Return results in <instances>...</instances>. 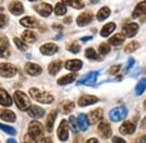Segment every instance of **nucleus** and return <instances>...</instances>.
<instances>
[{
    "label": "nucleus",
    "instance_id": "obj_29",
    "mask_svg": "<svg viewBox=\"0 0 146 143\" xmlns=\"http://www.w3.org/2000/svg\"><path fill=\"white\" fill-rule=\"evenodd\" d=\"M124 42H125V36L123 35V34H120V33L119 34H115L112 37L109 38V44L113 45V46H119Z\"/></svg>",
    "mask_w": 146,
    "mask_h": 143
},
{
    "label": "nucleus",
    "instance_id": "obj_37",
    "mask_svg": "<svg viewBox=\"0 0 146 143\" xmlns=\"http://www.w3.org/2000/svg\"><path fill=\"white\" fill-rule=\"evenodd\" d=\"M86 57H87V59H90V60H98V59H99L97 52H96L94 49H92V47H89V49L86 50Z\"/></svg>",
    "mask_w": 146,
    "mask_h": 143
},
{
    "label": "nucleus",
    "instance_id": "obj_18",
    "mask_svg": "<svg viewBox=\"0 0 146 143\" xmlns=\"http://www.w3.org/2000/svg\"><path fill=\"white\" fill-rule=\"evenodd\" d=\"M0 118L5 122H15L16 121V114L9 109H5L1 108L0 109Z\"/></svg>",
    "mask_w": 146,
    "mask_h": 143
},
{
    "label": "nucleus",
    "instance_id": "obj_24",
    "mask_svg": "<svg viewBox=\"0 0 146 143\" xmlns=\"http://www.w3.org/2000/svg\"><path fill=\"white\" fill-rule=\"evenodd\" d=\"M20 24L25 27H28V28H35L38 27V21L34 17H24L20 19Z\"/></svg>",
    "mask_w": 146,
    "mask_h": 143
},
{
    "label": "nucleus",
    "instance_id": "obj_5",
    "mask_svg": "<svg viewBox=\"0 0 146 143\" xmlns=\"http://www.w3.org/2000/svg\"><path fill=\"white\" fill-rule=\"evenodd\" d=\"M16 68L10 63H0V76L3 78H13L16 74Z\"/></svg>",
    "mask_w": 146,
    "mask_h": 143
},
{
    "label": "nucleus",
    "instance_id": "obj_53",
    "mask_svg": "<svg viewBox=\"0 0 146 143\" xmlns=\"http://www.w3.org/2000/svg\"><path fill=\"white\" fill-rule=\"evenodd\" d=\"M62 2H63L64 5H71L72 0H62Z\"/></svg>",
    "mask_w": 146,
    "mask_h": 143
},
{
    "label": "nucleus",
    "instance_id": "obj_6",
    "mask_svg": "<svg viewBox=\"0 0 146 143\" xmlns=\"http://www.w3.org/2000/svg\"><path fill=\"white\" fill-rule=\"evenodd\" d=\"M57 138L60 141H66L69 139V123L63 120L61 121L58 128H57Z\"/></svg>",
    "mask_w": 146,
    "mask_h": 143
},
{
    "label": "nucleus",
    "instance_id": "obj_30",
    "mask_svg": "<svg viewBox=\"0 0 146 143\" xmlns=\"http://www.w3.org/2000/svg\"><path fill=\"white\" fill-rule=\"evenodd\" d=\"M78 124H79V128H81L82 131H87L89 127V122H88V117L84 114H80L78 116Z\"/></svg>",
    "mask_w": 146,
    "mask_h": 143
},
{
    "label": "nucleus",
    "instance_id": "obj_50",
    "mask_svg": "<svg viewBox=\"0 0 146 143\" xmlns=\"http://www.w3.org/2000/svg\"><path fill=\"white\" fill-rule=\"evenodd\" d=\"M73 143H83V139H82L81 136H76V138L74 139Z\"/></svg>",
    "mask_w": 146,
    "mask_h": 143
},
{
    "label": "nucleus",
    "instance_id": "obj_17",
    "mask_svg": "<svg viewBox=\"0 0 146 143\" xmlns=\"http://www.w3.org/2000/svg\"><path fill=\"white\" fill-rule=\"evenodd\" d=\"M123 32L127 37H133L137 34L138 32V25L136 23H130L123 27Z\"/></svg>",
    "mask_w": 146,
    "mask_h": 143
},
{
    "label": "nucleus",
    "instance_id": "obj_42",
    "mask_svg": "<svg viewBox=\"0 0 146 143\" xmlns=\"http://www.w3.org/2000/svg\"><path fill=\"white\" fill-rule=\"evenodd\" d=\"M10 55V51L6 46H0V57H8Z\"/></svg>",
    "mask_w": 146,
    "mask_h": 143
},
{
    "label": "nucleus",
    "instance_id": "obj_39",
    "mask_svg": "<svg viewBox=\"0 0 146 143\" xmlns=\"http://www.w3.org/2000/svg\"><path fill=\"white\" fill-rule=\"evenodd\" d=\"M110 52V45L107 43H101L99 45V53L101 55H106Z\"/></svg>",
    "mask_w": 146,
    "mask_h": 143
},
{
    "label": "nucleus",
    "instance_id": "obj_20",
    "mask_svg": "<svg viewBox=\"0 0 146 143\" xmlns=\"http://www.w3.org/2000/svg\"><path fill=\"white\" fill-rule=\"evenodd\" d=\"M11 104H13V98L9 96V94L6 90L0 88V105L8 107Z\"/></svg>",
    "mask_w": 146,
    "mask_h": 143
},
{
    "label": "nucleus",
    "instance_id": "obj_22",
    "mask_svg": "<svg viewBox=\"0 0 146 143\" xmlns=\"http://www.w3.org/2000/svg\"><path fill=\"white\" fill-rule=\"evenodd\" d=\"M65 68L70 71H79L82 68V61L81 60H69L65 62Z\"/></svg>",
    "mask_w": 146,
    "mask_h": 143
},
{
    "label": "nucleus",
    "instance_id": "obj_43",
    "mask_svg": "<svg viewBox=\"0 0 146 143\" xmlns=\"http://www.w3.org/2000/svg\"><path fill=\"white\" fill-rule=\"evenodd\" d=\"M7 24H8V18H7V16L3 15V14H0V28L6 27Z\"/></svg>",
    "mask_w": 146,
    "mask_h": 143
},
{
    "label": "nucleus",
    "instance_id": "obj_35",
    "mask_svg": "<svg viewBox=\"0 0 146 143\" xmlns=\"http://www.w3.org/2000/svg\"><path fill=\"white\" fill-rule=\"evenodd\" d=\"M54 11L57 16L65 15V14H66V6H65L63 2H57V3L55 5Z\"/></svg>",
    "mask_w": 146,
    "mask_h": 143
},
{
    "label": "nucleus",
    "instance_id": "obj_57",
    "mask_svg": "<svg viewBox=\"0 0 146 143\" xmlns=\"http://www.w3.org/2000/svg\"><path fill=\"white\" fill-rule=\"evenodd\" d=\"M98 1H99V0H91L92 3H96V2H98Z\"/></svg>",
    "mask_w": 146,
    "mask_h": 143
},
{
    "label": "nucleus",
    "instance_id": "obj_48",
    "mask_svg": "<svg viewBox=\"0 0 146 143\" xmlns=\"http://www.w3.org/2000/svg\"><path fill=\"white\" fill-rule=\"evenodd\" d=\"M134 62H135V60L133 59V57H129V60H128V65H127V70H129L133 65H134Z\"/></svg>",
    "mask_w": 146,
    "mask_h": 143
},
{
    "label": "nucleus",
    "instance_id": "obj_15",
    "mask_svg": "<svg viewBox=\"0 0 146 143\" xmlns=\"http://www.w3.org/2000/svg\"><path fill=\"white\" fill-rule=\"evenodd\" d=\"M8 9L15 16H19V15H21L24 13V6L19 1H13V2H10Z\"/></svg>",
    "mask_w": 146,
    "mask_h": 143
},
{
    "label": "nucleus",
    "instance_id": "obj_16",
    "mask_svg": "<svg viewBox=\"0 0 146 143\" xmlns=\"http://www.w3.org/2000/svg\"><path fill=\"white\" fill-rule=\"evenodd\" d=\"M135 130H136V125H135L134 123L129 122V121L124 122V123L120 125V127H119V132H120L121 134H126V135L133 134V133L135 132Z\"/></svg>",
    "mask_w": 146,
    "mask_h": 143
},
{
    "label": "nucleus",
    "instance_id": "obj_26",
    "mask_svg": "<svg viewBox=\"0 0 146 143\" xmlns=\"http://www.w3.org/2000/svg\"><path fill=\"white\" fill-rule=\"evenodd\" d=\"M61 68H62V61L56 60V61H53V62H51L48 64L47 69H48V73L51 76H55V74H57V72L61 70Z\"/></svg>",
    "mask_w": 146,
    "mask_h": 143
},
{
    "label": "nucleus",
    "instance_id": "obj_3",
    "mask_svg": "<svg viewBox=\"0 0 146 143\" xmlns=\"http://www.w3.org/2000/svg\"><path fill=\"white\" fill-rule=\"evenodd\" d=\"M43 134H44V128H43V125L39 122L33 121V122L29 123V126H28V135L31 138H33L37 142L39 139L43 138Z\"/></svg>",
    "mask_w": 146,
    "mask_h": 143
},
{
    "label": "nucleus",
    "instance_id": "obj_28",
    "mask_svg": "<svg viewBox=\"0 0 146 143\" xmlns=\"http://www.w3.org/2000/svg\"><path fill=\"white\" fill-rule=\"evenodd\" d=\"M115 29H116V24H115V23H108V24H106V25L101 28L100 35L102 36V37H107V36H109Z\"/></svg>",
    "mask_w": 146,
    "mask_h": 143
},
{
    "label": "nucleus",
    "instance_id": "obj_13",
    "mask_svg": "<svg viewBox=\"0 0 146 143\" xmlns=\"http://www.w3.org/2000/svg\"><path fill=\"white\" fill-rule=\"evenodd\" d=\"M98 131L100 133V135L104 138V139H109L112 134V131H111V127L107 122H101L99 125H98Z\"/></svg>",
    "mask_w": 146,
    "mask_h": 143
},
{
    "label": "nucleus",
    "instance_id": "obj_55",
    "mask_svg": "<svg viewBox=\"0 0 146 143\" xmlns=\"http://www.w3.org/2000/svg\"><path fill=\"white\" fill-rule=\"evenodd\" d=\"M91 38H92L91 36H90V37H82L81 41H82V42H86V41H89V39H91Z\"/></svg>",
    "mask_w": 146,
    "mask_h": 143
},
{
    "label": "nucleus",
    "instance_id": "obj_7",
    "mask_svg": "<svg viewBox=\"0 0 146 143\" xmlns=\"http://www.w3.org/2000/svg\"><path fill=\"white\" fill-rule=\"evenodd\" d=\"M34 9L36 10L40 16H43V17H48V16L52 14L53 7H52L50 3L42 2V3H39V5H36V6L34 7Z\"/></svg>",
    "mask_w": 146,
    "mask_h": 143
},
{
    "label": "nucleus",
    "instance_id": "obj_14",
    "mask_svg": "<svg viewBox=\"0 0 146 143\" xmlns=\"http://www.w3.org/2000/svg\"><path fill=\"white\" fill-rule=\"evenodd\" d=\"M102 117H104V110L101 108H97V109L90 112V114H89V122L91 124H97V123H99L102 120Z\"/></svg>",
    "mask_w": 146,
    "mask_h": 143
},
{
    "label": "nucleus",
    "instance_id": "obj_52",
    "mask_svg": "<svg viewBox=\"0 0 146 143\" xmlns=\"http://www.w3.org/2000/svg\"><path fill=\"white\" fill-rule=\"evenodd\" d=\"M87 143H99V141H98L96 138H91V139H89V140L87 141Z\"/></svg>",
    "mask_w": 146,
    "mask_h": 143
},
{
    "label": "nucleus",
    "instance_id": "obj_45",
    "mask_svg": "<svg viewBox=\"0 0 146 143\" xmlns=\"http://www.w3.org/2000/svg\"><path fill=\"white\" fill-rule=\"evenodd\" d=\"M0 44H1V46H6V47H8L9 42H8V39H7L6 36H1V37H0Z\"/></svg>",
    "mask_w": 146,
    "mask_h": 143
},
{
    "label": "nucleus",
    "instance_id": "obj_47",
    "mask_svg": "<svg viewBox=\"0 0 146 143\" xmlns=\"http://www.w3.org/2000/svg\"><path fill=\"white\" fill-rule=\"evenodd\" d=\"M135 143H146V135H142L135 140Z\"/></svg>",
    "mask_w": 146,
    "mask_h": 143
},
{
    "label": "nucleus",
    "instance_id": "obj_44",
    "mask_svg": "<svg viewBox=\"0 0 146 143\" xmlns=\"http://www.w3.org/2000/svg\"><path fill=\"white\" fill-rule=\"evenodd\" d=\"M119 70H120V65H119V64H117V65H112V67L109 69V73L110 74H116Z\"/></svg>",
    "mask_w": 146,
    "mask_h": 143
},
{
    "label": "nucleus",
    "instance_id": "obj_12",
    "mask_svg": "<svg viewBox=\"0 0 146 143\" xmlns=\"http://www.w3.org/2000/svg\"><path fill=\"white\" fill-rule=\"evenodd\" d=\"M25 71H26L27 74L35 77V76H38V74L42 73V67L36 64V63L28 62V63H26V65H25Z\"/></svg>",
    "mask_w": 146,
    "mask_h": 143
},
{
    "label": "nucleus",
    "instance_id": "obj_9",
    "mask_svg": "<svg viewBox=\"0 0 146 143\" xmlns=\"http://www.w3.org/2000/svg\"><path fill=\"white\" fill-rule=\"evenodd\" d=\"M39 51L44 55H53L58 51V46L54 43H45L39 47Z\"/></svg>",
    "mask_w": 146,
    "mask_h": 143
},
{
    "label": "nucleus",
    "instance_id": "obj_56",
    "mask_svg": "<svg viewBox=\"0 0 146 143\" xmlns=\"http://www.w3.org/2000/svg\"><path fill=\"white\" fill-rule=\"evenodd\" d=\"M7 143H17V142H16V140H14V139H8V140H7Z\"/></svg>",
    "mask_w": 146,
    "mask_h": 143
},
{
    "label": "nucleus",
    "instance_id": "obj_4",
    "mask_svg": "<svg viewBox=\"0 0 146 143\" xmlns=\"http://www.w3.org/2000/svg\"><path fill=\"white\" fill-rule=\"evenodd\" d=\"M127 109L125 107H116L111 109L109 113V118L112 122H120L127 116Z\"/></svg>",
    "mask_w": 146,
    "mask_h": 143
},
{
    "label": "nucleus",
    "instance_id": "obj_49",
    "mask_svg": "<svg viewBox=\"0 0 146 143\" xmlns=\"http://www.w3.org/2000/svg\"><path fill=\"white\" fill-rule=\"evenodd\" d=\"M40 143H53V141H52L51 138H43Z\"/></svg>",
    "mask_w": 146,
    "mask_h": 143
},
{
    "label": "nucleus",
    "instance_id": "obj_19",
    "mask_svg": "<svg viewBox=\"0 0 146 143\" xmlns=\"http://www.w3.org/2000/svg\"><path fill=\"white\" fill-rule=\"evenodd\" d=\"M27 114H28V116H31L33 118H40L44 116L45 110L42 107H38V106H31L29 109L27 110Z\"/></svg>",
    "mask_w": 146,
    "mask_h": 143
},
{
    "label": "nucleus",
    "instance_id": "obj_11",
    "mask_svg": "<svg viewBox=\"0 0 146 143\" xmlns=\"http://www.w3.org/2000/svg\"><path fill=\"white\" fill-rule=\"evenodd\" d=\"M93 19V15L90 11H84L81 15H79V17L76 18V24L79 26H86L88 24H90Z\"/></svg>",
    "mask_w": 146,
    "mask_h": 143
},
{
    "label": "nucleus",
    "instance_id": "obj_51",
    "mask_svg": "<svg viewBox=\"0 0 146 143\" xmlns=\"http://www.w3.org/2000/svg\"><path fill=\"white\" fill-rule=\"evenodd\" d=\"M141 127H142L143 130H145L146 128V116L142 120V122H141Z\"/></svg>",
    "mask_w": 146,
    "mask_h": 143
},
{
    "label": "nucleus",
    "instance_id": "obj_61",
    "mask_svg": "<svg viewBox=\"0 0 146 143\" xmlns=\"http://www.w3.org/2000/svg\"><path fill=\"white\" fill-rule=\"evenodd\" d=\"M24 143H26V142H24Z\"/></svg>",
    "mask_w": 146,
    "mask_h": 143
},
{
    "label": "nucleus",
    "instance_id": "obj_60",
    "mask_svg": "<svg viewBox=\"0 0 146 143\" xmlns=\"http://www.w3.org/2000/svg\"><path fill=\"white\" fill-rule=\"evenodd\" d=\"M29 1H36V0H29Z\"/></svg>",
    "mask_w": 146,
    "mask_h": 143
},
{
    "label": "nucleus",
    "instance_id": "obj_31",
    "mask_svg": "<svg viewBox=\"0 0 146 143\" xmlns=\"http://www.w3.org/2000/svg\"><path fill=\"white\" fill-rule=\"evenodd\" d=\"M110 15V9L108 7H102L98 13H97V19L99 20V21H102V20H105V19H107V18L109 17Z\"/></svg>",
    "mask_w": 146,
    "mask_h": 143
},
{
    "label": "nucleus",
    "instance_id": "obj_2",
    "mask_svg": "<svg viewBox=\"0 0 146 143\" xmlns=\"http://www.w3.org/2000/svg\"><path fill=\"white\" fill-rule=\"evenodd\" d=\"M14 100L20 110H28L31 107V99L23 91L17 90L14 94Z\"/></svg>",
    "mask_w": 146,
    "mask_h": 143
},
{
    "label": "nucleus",
    "instance_id": "obj_54",
    "mask_svg": "<svg viewBox=\"0 0 146 143\" xmlns=\"http://www.w3.org/2000/svg\"><path fill=\"white\" fill-rule=\"evenodd\" d=\"M72 21V19H71V17H68V18H64V23H71Z\"/></svg>",
    "mask_w": 146,
    "mask_h": 143
},
{
    "label": "nucleus",
    "instance_id": "obj_58",
    "mask_svg": "<svg viewBox=\"0 0 146 143\" xmlns=\"http://www.w3.org/2000/svg\"><path fill=\"white\" fill-rule=\"evenodd\" d=\"M144 107H145V109H146V99H145V102H144Z\"/></svg>",
    "mask_w": 146,
    "mask_h": 143
},
{
    "label": "nucleus",
    "instance_id": "obj_38",
    "mask_svg": "<svg viewBox=\"0 0 146 143\" xmlns=\"http://www.w3.org/2000/svg\"><path fill=\"white\" fill-rule=\"evenodd\" d=\"M14 42H15L16 46L18 47L20 51H23V52L27 51V49H28L27 44H25V42H23V41H21L20 38H18V37H15V38H14Z\"/></svg>",
    "mask_w": 146,
    "mask_h": 143
},
{
    "label": "nucleus",
    "instance_id": "obj_46",
    "mask_svg": "<svg viewBox=\"0 0 146 143\" xmlns=\"http://www.w3.org/2000/svg\"><path fill=\"white\" fill-rule=\"evenodd\" d=\"M112 143H126V141L119 136H113L112 138Z\"/></svg>",
    "mask_w": 146,
    "mask_h": 143
},
{
    "label": "nucleus",
    "instance_id": "obj_34",
    "mask_svg": "<svg viewBox=\"0 0 146 143\" xmlns=\"http://www.w3.org/2000/svg\"><path fill=\"white\" fill-rule=\"evenodd\" d=\"M146 89V79H142V80H139V82L136 85V87H135V94L137 95V96H141Z\"/></svg>",
    "mask_w": 146,
    "mask_h": 143
},
{
    "label": "nucleus",
    "instance_id": "obj_21",
    "mask_svg": "<svg viewBox=\"0 0 146 143\" xmlns=\"http://www.w3.org/2000/svg\"><path fill=\"white\" fill-rule=\"evenodd\" d=\"M144 14H146V0L137 3V6L135 7V9L133 11V18H138L143 16Z\"/></svg>",
    "mask_w": 146,
    "mask_h": 143
},
{
    "label": "nucleus",
    "instance_id": "obj_59",
    "mask_svg": "<svg viewBox=\"0 0 146 143\" xmlns=\"http://www.w3.org/2000/svg\"><path fill=\"white\" fill-rule=\"evenodd\" d=\"M2 1H3V0H0V3H1V2H2Z\"/></svg>",
    "mask_w": 146,
    "mask_h": 143
},
{
    "label": "nucleus",
    "instance_id": "obj_1",
    "mask_svg": "<svg viewBox=\"0 0 146 143\" xmlns=\"http://www.w3.org/2000/svg\"><path fill=\"white\" fill-rule=\"evenodd\" d=\"M29 95L36 102L42 103V104H51V103L54 102L53 95H51L47 91H42V90H39L38 88H31L29 89Z\"/></svg>",
    "mask_w": 146,
    "mask_h": 143
},
{
    "label": "nucleus",
    "instance_id": "obj_32",
    "mask_svg": "<svg viewBox=\"0 0 146 143\" xmlns=\"http://www.w3.org/2000/svg\"><path fill=\"white\" fill-rule=\"evenodd\" d=\"M21 37H23V39H24L25 42H27V43H34V42L36 41V35H35V33L32 32V31H25V32L21 34Z\"/></svg>",
    "mask_w": 146,
    "mask_h": 143
},
{
    "label": "nucleus",
    "instance_id": "obj_8",
    "mask_svg": "<svg viewBox=\"0 0 146 143\" xmlns=\"http://www.w3.org/2000/svg\"><path fill=\"white\" fill-rule=\"evenodd\" d=\"M99 99L96 97V96H91V95H84L82 97L79 98L78 100V105L80 107H86V106H89V105H93L98 102Z\"/></svg>",
    "mask_w": 146,
    "mask_h": 143
},
{
    "label": "nucleus",
    "instance_id": "obj_41",
    "mask_svg": "<svg viewBox=\"0 0 146 143\" xmlns=\"http://www.w3.org/2000/svg\"><path fill=\"white\" fill-rule=\"evenodd\" d=\"M68 50L73 54H76L80 52V50H81V46H80V44H78V43H72V44H70L69 46H68Z\"/></svg>",
    "mask_w": 146,
    "mask_h": 143
},
{
    "label": "nucleus",
    "instance_id": "obj_27",
    "mask_svg": "<svg viewBox=\"0 0 146 143\" xmlns=\"http://www.w3.org/2000/svg\"><path fill=\"white\" fill-rule=\"evenodd\" d=\"M75 78H76V74H75V73H70V74H66V76L61 77V78L57 80V84H58L60 86H65V85H69V84L73 82V81L75 80Z\"/></svg>",
    "mask_w": 146,
    "mask_h": 143
},
{
    "label": "nucleus",
    "instance_id": "obj_33",
    "mask_svg": "<svg viewBox=\"0 0 146 143\" xmlns=\"http://www.w3.org/2000/svg\"><path fill=\"white\" fill-rule=\"evenodd\" d=\"M139 46H141V44H139L138 42H136V41L129 42L127 45L125 46V52H126V53H133V52H135L136 50H138Z\"/></svg>",
    "mask_w": 146,
    "mask_h": 143
},
{
    "label": "nucleus",
    "instance_id": "obj_36",
    "mask_svg": "<svg viewBox=\"0 0 146 143\" xmlns=\"http://www.w3.org/2000/svg\"><path fill=\"white\" fill-rule=\"evenodd\" d=\"M69 124H70V127H71V130H72L73 133H74V134H76V133H78V131H79L78 120H76L74 116H70V118H69Z\"/></svg>",
    "mask_w": 146,
    "mask_h": 143
},
{
    "label": "nucleus",
    "instance_id": "obj_23",
    "mask_svg": "<svg viewBox=\"0 0 146 143\" xmlns=\"http://www.w3.org/2000/svg\"><path fill=\"white\" fill-rule=\"evenodd\" d=\"M60 110H61V113H63V114H69L70 112H72L73 109H74V103L71 102V100H63L61 104H60Z\"/></svg>",
    "mask_w": 146,
    "mask_h": 143
},
{
    "label": "nucleus",
    "instance_id": "obj_25",
    "mask_svg": "<svg viewBox=\"0 0 146 143\" xmlns=\"http://www.w3.org/2000/svg\"><path fill=\"white\" fill-rule=\"evenodd\" d=\"M56 116H57V112L56 110H52L48 114L47 118H46V130L50 133L53 131V126H54V122L55 120H56Z\"/></svg>",
    "mask_w": 146,
    "mask_h": 143
},
{
    "label": "nucleus",
    "instance_id": "obj_10",
    "mask_svg": "<svg viewBox=\"0 0 146 143\" xmlns=\"http://www.w3.org/2000/svg\"><path fill=\"white\" fill-rule=\"evenodd\" d=\"M98 74L99 72H90L88 74H86L81 80L78 81L79 85H88V86H91L93 85L96 81H97V78H98Z\"/></svg>",
    "mask_w": 146,
    "mask_h": 143
},
{
    "label": "nucleus",
    "instance_id": "obj_40",
    "mask_svg": "<svg viewBox=\"0 0 146 143\" xmlns=\"http://www.w3.org/2000/svg\"><path fill=\"white\" fill-rule=\"evenodd\" d=\"M0 130H2L3 132H6V133L9 134V135H16V130H15L14 127H11V126L0 124Z\"/></svg>",
    "mask_w": 146,
    "mask_h": 143
}]
</instances>
